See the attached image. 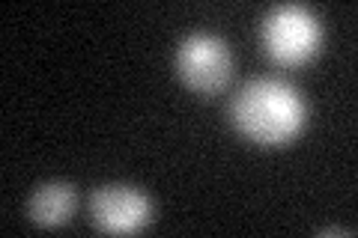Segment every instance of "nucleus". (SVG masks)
<instances>
[{"label":"nucleus","instance_id":"f257e3e1","mask_svg":"<svg viewBox=\"0 0 358 238\" xmlns=\"http://www.w3.org/2000/svg\"><path fill=\"white\" fill-rule=\"evenodd\" d=\"M305 98L281 77H257L230 101V122L257 146H287L305 126Z\"/></svg>","mask_w":358,"mask_h":238},{"label":"nucleus","instance_id":"f03ea898","mask_svg":"<svg viewBox=\"0 0 358 238\" xmlns=\"http://www.w3.org/2000/svg\"><path fill=\"white\" fill-rule=\"evenodd\" d=\"M322 24L305 3H281L263 21V48L278 66H301L320 51Z\"/></svg>","mask_w":358,"mask_h":238},{"label":"nucleus","instance_id":"39448f33","mask_svg":"<svg viewBox=\"0 0 358 238\" xmlns=\"http://www.w3.org/2000/svg\"><path fill=\"white\" fill-rule=\"evenodd\" d=\"M75 206H78V194L69 182H45L30 194L27 214L33 223L54 230V226H63L72 218Z\"/></svg>","mask_w":358,"mask_h":238},{"label":"nucleus","instance_id":"7ed1b4c3","mask_svg":"<svg viewBox=\"0 0 358 238\" xmlns=\"http://www.w3.org/2000/svg\"><path fill=\"white\" fill-rule=\"evenodd\" d=\"M176 75L188 89L215 96L233 75L230 45L215 33H192L176 45Z\"/></svg>","mask_w":358,"mask_h":238},{"label":"nucleus","instance_id":"20e7f679","mask_svg":"<svg viewBox=\"0 0 358 238\" xmlns=\"http://www.w3.org/2000/svg\"><path fill=\"white\" fill-rule=\"evenodd\" d=\"M90 214L99 230L129 235L141 232L152 218V202L143 191L131 185H102L90 197Z\"/></svg>","mask_w":358,"mask_h":238}]
</instances>
